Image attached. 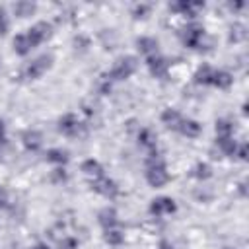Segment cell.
<instances>
[{
	"label": "cell",
	"mask_w": 249,
	"mask_h": 249,
	"mask_svg": "<svg viewBox=\"0 0 249 249\" xmlns=\"http://www.w3.org/2000/svg\"><path fill=\"white\" fill-rule=\"evenodd\" d=\"M146 179H148V183H150L152 187H161V185L167 183V179H169L163 161H161L160 158H154V154H152V158H150V161H148Z\"/></svg>",
	"instance_id": "cell-1"
},
{
	"label": "cell",
	"mask_w": 249,
	"mask_h": 249,
	"mask_svg": "<svg viewBox=\"0 0 249 249\" xmlns=\"http://www.w3.org/2000/svg\"><path fill=\"white\" fill-rule=\"evenodd\" d=\"M134 70H136V60H134L132 56H126V58H121V60L113 66L111 76H113L115 80H124V78H128Z\"/></svg>",
	"instance_id": "cell-2"
},
{
	"label": "cell",
	"mask_w": 249,
	"mask_h": 249,
	"mask_svg": "<svg viewBox=\"0 0 249 249\" xmlns=\"http://www.w3.org/2000/svg\"><path fill=\"white\" fill-rule=\"evenodd\" d=\"M91 187H93V191H97L99 195L109 196V198H113V196L117 195V185H115L109 177H105V175L93 179V181H91Z\"/></svg>",
	"instance_id": "cell-3"
},
{
	"label": "cell",
	"mask_w": 249,
	"mask_h": 249,
	"mask_svg": "<svg viewBox=\"0 0 249 249\" xmlns=\"http://www.w3.org/2000/svg\"><path fill=\"white\" fill-rule=\"evenodd\" d=\"M175 210V202L167 196H161V198H156L152 200L150 204V212L156 214V216H163V214H171Z\"/></svg>",
	"instance_id": "cell-4"
},
{
	"label": "cell",
	"mask_w": 249,
	"mask_h": 249,
	"mask_svg": "<svg viewBox=\"0 0 249 249\" xmlns=\"http://www.w3.org/2000/svg\"><path fill=\"white\" fill-rule=\"evenodd\" d=\"M49 64H51V56H41V58L33 60L31 64H27L25 76H27V78H39V76L49 68Z\"/></svg>",
	"instance_id": "cell-5"
},
{
	"label": "cell",
	"mask_w": 249,
	"mask_h": 249,
	"mask_svg": "<svg viewBox=\"0 0 249 249\" xmlns=\"http://www.w3.org/2000/svg\"><path fill=\"white\" fill-rule=\"evenodd\" d=\"M58 128H60V132H64L66 136H78L82 124L78 123V119H76L74 115H64V117L60 119Z\"/></svg>",
	"instance_id": "cell-6"
},
{
	"label": "cell",
	"mask_w": 249,
	"mask_h": 249,
	"mask_svg": "<svg viewBox=\"0 0 249 249\" xmlns=\"http://www.w3.org/2000/svg\"><path fill=\"white\" fill-rule=\"evenodd\" d=\"M82 171H84L88 177H93V179H97V177L103 175V167H101V163L95 161V160H86V161L82 163Z\"/></svg>",
	"instance_id": "cell-7"
},
{
	"label": "cell",
	"mask_w": 249,
	"mask_h": 249,
	"mask_svg": "<svg viewBox=\"0 0 249 249\" xmlns=\"http://www.w3.org/2000/svg\"><path fill=\"white\" fill-rule=\"evenodd\" d=\"M23 144H25V148L31 150V152L39 150V148H41V134L35 132V130H27V132L23 134Z\"/></svg>",
	"instance_id": "cell-8"
},
{
	"label": "cell",
	"mask_w": 249,
	"mask_h": 249,
	"mask_svg": "<svg viewBox=\"0 0 249 249\" xmlns=\"http://www.w3.org/2000/svg\"><path fill=\"white\" fill-rule=\"evenodd\" d=\"M14 49H16L19 54H27V53L33 49V45H31L27 33H21V35H18V37L14 39Z\"/></svg>",
	"instance_id": "cell-9"
},
{
	"label": "cell",
	"mask_w": 249,
	"mask_h": 249,
	"mask_svg": "<svg viewBox=\"0 0 249 249\" xmlns=\"http://www.w3.org/2000/svg\"><path fill=\"white\" fill-rule=\"evenodd\" d=\"M161 121L167 124V126H173V128H179V124H181V115L175 111V109H165L163 111V115H161Z\"/></svg>",
	"instance_id": "cell-10"
},
{
	"label": "cell",
	"mask_w": 249,
	"mask_h": 249,
	"mask_svg": "<svg viewBox=\"0 0 249 249\" xmlns=\"http://www.w3.org/2000/svg\"><path fill=\"white\" fill-rule=\"evenodd\" d=\"M179 128H181V132L185 134V136H191V138H195V136H198V132H200V124L196 123V121H181V124H179Z\"/></svg>",
	"instance_id": "cell-11"
},
{
	"label": "cell",
	"mask_w": 249,
	"mask_h": 249,
	"mask_svg": "<svg viewBox=\"0 0 249 249\" xmlns=\"http://www.w3.org/2000/svg\"><path fill=\"white\" fill-rule=\"evenodd\" d=\"M99 222H101V226H103L105 230L115 228V224H117V214H115V210H113V208H105V210H101V214H99Z\"/></svg>",
	"instance_id": "cell-12"
},
{
	"label": "cell",
	"mask_w": 249,
	"mask_h": 249,
	"mask_svg": "<svg viewBox=\"0 0 249 249\" xmlns=\"http://www.w3.org/2000/svg\"><path fill=\"white\" fill-rule=\"evenodd\" d=\"M138 49L144 53V54H156V51H158V41H154V39H150V37H142V39H138Z\"/></svg>",
	"instance_id": "cell-13"
},
{
	"label": "cell",
	"mask_w": 249,
	"mask_h": 249,
	"mask_svg": "<svg viewBox=\"0 0 249 249\" xmlns=\"http://www.w3.org/2000/svg\"><path fill=\"white\" fill-rule=\"evenodd\" d=\"M138 140H140V146H144V148H148V150H154V148H156V136H154L152 130H148V128L140 130Z\"/></svg>",
	"instance_id": "cell-14"
},
{
	"label": "cell",
	"mask_w": 249,
	"mask_h": 249,
	"mask_svg": "<svg viewBox=\"0 0 249 249\" xmlns=\"http://www.w3.org/2000/svg\"><path fill=\"white\" fill-rule=\"evenodd\" d=\"M165 60H161V58H154V56H150V70H152V74H156V76H161L163 72H165Z\"/></svg>",
	"instance_id": "cell-15"
},
{
	"label": "cell",
	"mask_w": 249,
	"mask_h": 249,
	"mask_svg": "<svg viewBox=\"0 0 249 249\" xmlns=\"http://www.w3.org/2000/svg\"><path fill=\"white\" fill-rule=\"evenodd\" d=\"M47 160H49V161H56V163H64V161L68 160V156H66V152H64V150L54 148V150H49Z\"/></svg>",
	"instance_id": "cell-16"
},
{
	"label": "cell",
	"mask_w": 249,
	"mask_h": 249,
	"mask_svg": "<svg viewBox=\"0 0 249 249\" xmlns=\"http://www.w3.org/2000/svg\"><path fill=\"white\" fill-rule=\"evenodd\" d=\"M200 35H202V33H200L198 27H189L187 33H185V43H189L191 47H195V45L198 43V37H200Z\"/></svg>",
	"instance_id": "cell-17"
},
{
	"label": "cell",
	"mask_w": 249,
	"mask_h": 249,
	"mask_svg": "<svg viewBox=\"0 0 249 249\" xmlns=\"http://www.w3.org/2000/svg\"><path fill=\"white\" fill-rule=\"evenodd\" d=\"M107 233H105V239L111 243V245H119L121 241H123V233L119 231V230H115V228H109V230H105Z\"/></svg>",
	"instance_id": "cell-18"
},
{
	"label": "cell",
	"mask_w": 249,
	"mask_h": 249,
	"mask_svg": "<svg viewBox=\"0 0 249 249\" xmlns=\"http://www.w3.org/2000/svg\"><path fill=\"white\" fill-rule=\"evenodd\" d=\"M208 175H210V167L204 163H198L196 165V177H208Z\"/></svg>",
	"instance_id": "cell-19"
},
{
	"label": "cell",
	"mask_w": 249,
	"mask_h": 249,
	"mask_svg": "<svg viewBox=\"0 0 249 249\" xmlns=\"http://www.w3.org/2000/svg\"><path fill=\"white\" fill-rule=\"evenodd\" d=\"M76 239H72V237H66V239H62V243H60V249H76Z\"/></svg>",
	"instance_id": "cell-20"
},
{
	"label": "cell",
	"mask_w": 249,
	"mask_h": 249,
	"mask_svg": "<svg viewBox=\"0 0 249 249\" xmlns=\"http://www.w3.org/2000/svg\"><path fill=\"white\" fill-rule=\"evenodd\" d=\"M6 31V19H4V10L0 8V35Z\"/></svg>",
	"instance_id": "cell-21"
},
{
	"label": "cell",
	"mask_w": 249,
	"mask_h": 249,
	"mask_svg": "<svg viewBox=\"0 0 249 249\" xmlns=\"http://www.w3.org/2000/svg\"><path fill=\"white\" fill-rule=\"evenodd\" d=\"M4 138H6V126H4V123L0 121V144L4 142Z\"/></svg>",
	"instance_id": "cell-22"
},
{
	"label": "cell",
	"mask_w": 249,
	"mask_h": 249,
	"mask_svg": "<svg viewBox=\"0 0 249 249\" xmlns=\"http://www.w3.org/2000/svg\"><path fill=\"white\" fill-rule=\"evenodd\" d=\"M160 249H173V245H171L169 241H161V243H160Z\"/></svg>",
	"instance_id": "cell-23"
},
{
	"label": "cell",
	"mask_w": 249,
	"mask_h": 249,
	"mask_svg": "<svg viewBox=\"0 0 249 249\" xmlns=\"http://www.w3.org/2000/svg\"><path fill=\"white\" fill-rule=\"evenodd\" d=\"M33 249H49V247H45V245H37V247H33Z\"/></svg>",
	"instance_id": "cell-24"
},
{
	"label": "cell",
	"mask_w": 249,
	"mask_h": 249,
	"mask_svg": "<svg viewBox=\"0 0 249 249\" xmlns=\"http://www.w3.org/2000/svg\"><path fill=\"white\" fill-rule=\"evenodd\" d=\"M226 249H230V247H226Z\"/></svg>",
	"instance_id": "cell-25"
}]
</instances>
